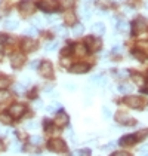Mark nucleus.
I'll use <instances>...</instances> for the list:
<instances>
[{
  "label": "nucleus",
  "mask_w": 148,
  "mask_h": 156,
  "mask_svg": "<svg viewBox=\"0 0 148 156\" xmlns=\"http://www.w3.org/2000/svg\"><path fill=\"white\" fill-rule=\"evenodd\" d=\"M18 9H19V13H21L22 16H30V15H33L34 11H36V3L31 2V0H24V2L19 3Z\"/></svg>",
  "instance_id": "1"
},
{
  "label": "nucleus",
  "mask_w": 148,
  "mask_h": 156,
  "mask_svg": "<svg viewBox=\"0 0 148 156\" xmlns=\"http://www.w3.org/2000/svg\"><path fill=\"white\" fill-rule=\"evenodd\" d=\"M58 6H59L58 0H42L39 3V8L45 12H53V11L58 9Z\"/></svg>",
  "instance_id": "2"
},
{
  "label": "nucleus",
  "mask_w": 148,
  "mask_h": 156,
  "mask_svg": "<svg viewBox=\"0 0 148 156\" xmlns=\"http://www.w3.org/2000/svg\"><path fill=\"white\" fill-rule=\"evenodd\" d=\"M49 149L53 152H58V153H64V152H67V144L59 138H53L49 141Z\"/></svg>",
  "instance_id": "3"
},
{
  "label": "nucleus",
  "mask_w": 148,
  "mask_h": 156,
  "mask_svg": "<svg viewBox=\"0 0 148 156\" xmlns=\"http://www.w3.org/2000/svg\"><path fill=\"white\" fill-rule=\"evenodd\" d=\"M39 72L43 77H52L53 76V67H52V64L49 61H43L39 66Z\"/></svg>",
  "instance_id": "4"
},
{
  "label": "nucleus",
  "mask_w": 148,
  "mask_h": 156,
  "mask_svg": "<svg viewBox=\"0 0 148 156\" xmlns=\"http://www.w3.org/2000/svg\"><path fill=\"white\" fill-rule=\"evenodd\" d=\"M124 103L129 106L130 108H141L144 106V101H142V98H139V97L136 95H129L124 98Z\"/></svg>",
  "instance_id": "5"
},
{
  "label": "nucleus",
  "mask_w": 148,
  "mask_h": 156,
  "mask_svg": "<svg viewBox=\"0 0 148 156\" xmlns=\"http://www.w3.org/2000/svg\"><path fill=\"white\" fill-rule=\"evenodd\" d=\"M24 62H25V55L24 54L16 52V54H13L12 57H11V66H12L13 69H19V67H22Z\"/></svg>",
  "instance_id": "6"
},
{
  "label": "nucleus",
  "mask_w": 148,
  "mask_h": 156,
  "mask_svg": "<svg viewBox=\"0 0 148 156\" xmlns=\"http://www.w3.org/2000/svg\"><path fill=\"white\" fill-rule=\"evenodd\" d=\"M24 112H25V107L22 104H12V106L9 107V115L12 116L13 119L21 118V116L24 115Z\"/></svg>",
  "instance_id": "7"
},
{
  "label": "nucleus",
  "mask_w": 148,
  "mask_h": 156,
  "mask_svg": "<svg viewBox=\"0 0 148 156\" xmlns=\"http://www.w3.org/2000/svg\"><path fill=\"white\" fill-rule=\"evenodd\" d=\"M86 46L90 49V51H99L101 46H102V42H101L99 39H96V37L89 36L86 39Z\"/></svg>",
  "instance_id": "8"
},
{
  "label": "nucleus",
  "mask_w": 148,
  "mask_h": 156,
  "mask_svg": "<svg viewBox=\"0 0 148 156\" xmlns=\"http://www.w3.org/2000/svg\"><path fill=\"white\" fill-rule=\"evenodd\" d=\"M116 120H117V123L124 125V126H127L129 123L133 122V119H132L129 115H126L124 112H117V113H116Z\"/></svg>",
  "instance_id": "9"
},
{
  "label": "nucleus",
  "mask_w": 148,
  "mask_h": 156,
  "mask_svg": "<svg viewBox=\"0 0 148 156\" xmlns=\"http://www.w3.org/2000/svg\"><path fill=\"white\" fill-rule=\"evenodd\" d=\"M68 122H70V116H68L65 112H58V113H56L55 123H56L58 126H65V125H68Z\"/></svg>",
  "instance_id": "10"
},
{
  "label": "nucleus",
  "mask_w": 148,
  "mask_h": 156,
  "mask_svg": "<svg viewBox=\"0 0 148 156\" xmlns=\"http://www.w3.org/2000/svg\"><path fill=\"white\" fill-rule=\"evenodd\" d=\"M89 69H90V66H89V64L77 62V64H74L70 70H71V73H74V74H83V73L89 72Z\"/></svg>",
  "instance_id": "11"
},
{
  "label": "nucleus",
  "mask_w": 148,
  "mask_h": 156,
  "mask_svg": "<svg viewBox=\"0 0 148 156\" xmlns=\"http://www.w3.org/2000/svg\"><path fill=\"white\" fill-rule=\"evenodd\" d=\"M21 48L24 52H33L37 48V42H34L33 39H24L21 43Z\"/></svg>",
  "instance_id": "12"
},
{
  "label": "nucleus",
  "mask_w": 148,
  "mask_h": 156,
  "mask_svg": "<svg viewBox=\"0 0 148 156\" xmlns=\"http://www.w3.org/2000/svg\"><path fill=\"white\" fill-rule=\"evenodd\" d=\"M136 140H138V137H136L135 134H127V135H124L120 138V146H130V144H135Z\"/></svg>",
  "instance_id": "13"
},
{
  "label": "nucleus",
  "mask_w": 148,
  "mask_h": 156,
  "mask_svg": "<svg viewBox=\"0 0 148 156\" xmlns=\"http://www.w3.org/2000/svg\"><path fill=\"white\" fill-rule=\"evenodd\" d=\"M74 54L79 55V57H83L87 54V46L83 45V43H76L74 45Z\"/></svg>",
  "instance_id": "14"
},
{
  "label": "nucleus",
  "mask_w": 148,
  "mask_h": 156,
  "mask_svg": "<svg viewBox=\"0 0 148 156\" xmlns=\"http://www.w3.org/2000/svg\"><path fill=\"white\" fill-rule=\"evenodd\" d=\"M92 31L96 36H102L105 33V25H104V23H95V24L92 25Z\"/></svg>",
  "instance_id": "15"
},
{
  "label": "nucleus",
  "mask_w": 148,
  "mask_h": 156,
  "mask_svg": "<svg viewBox=\"0 0 148 156\" xmlns=\"http://www.w3.org/2000/svg\"><path fill=\"white\" fill-rule=\"evenodd\" d=\"M145 25H147V24H145V21H144L142 18H138L135 23H133V31H135V33H138V31L144 30V28H145Z\"/></svg>",
  "instance_id": "16"
},
{
  "label": "nucleus",
  "mask_w": 148,
  "mask_h": 156,
  "mask_svg": "<svg viewBox=\"0 0 148 156\" xmlns=\"http://www.w3.org/2000/svg\"><path fill=\"white\" fill-rule=\"evenodd\" d=\"M132 89H133L132 85H129V83H122L117 86V91L120 94H129V92H132Z\"/></svg>",
  "instance_id": "17"
},
{
  "label": "nucleus",
  "mask_w": 148,
  "mask_h": 156,
  "mask_svg": "<svg viewBox=\"0 0 148 156\" xmlns=\"http://www.w3.org/2000/svg\"><path fill=\"white\" fill-rule=\"evenodd\" d=\"M18 25H19V23L16 20H8V21H5V28L6 30H16Z\"/></svg>",
  "instance_id": "18"
},
{
  "label": "nucleus",
  "mask_w": 148,
  "mask_h": 156,
  "mask_svg": "<svg viewBox=\"0 0 148 156\" xmlns=\"http://www.w3.org/2000/svg\"><path fill=\"white\" fill-rule=\"evenodd\" d=\"M83 33H85V25H83V24H76V25H74V30H73L74 36H76V37L83 36Z\"/></svg>",
  "instance_id": "19"
},
{
  "label": "nucleus",
  "mask_w": 148,
  "mask_h": 156,
  "mask_svg": "<svg viewBox=\"0 0 148 156\" xmlns=\"http://www.w3.org/2000/svg\"><path fill=\"white\" fill-rule=\"evenodd\" d=\"M37 33H39V30H37V27H36V25H33V27H28V28H27V30L24 31V34H25V36H30V37L37 36Z\"/></svg>",
  "instance_id": "20"
},
{
  "label": "nucleus",
  "mask_w": 148,
  "mask_h": 156,
  "mask_svg": "<svg viewBox=\"0 0 148 156\" xmlns=\"http://www.w3.org/2000/svg\"><path fill=\"white\" fill-rule=\"evenodd\" d=\"M11 98V92L6 89H0V103H5Z\"/></svg>",
  "instance_id": "21"
},
{
  "label": "nucleus",
  "mask_w": 148,
  "mask_h": 156,
  "mask_svg": "<svg viewBox=\"0 0 148 156\" xmlns=\"http://www.w3.org/2000/svg\"><path fill=\"white\" fill-rule=\"evenodd\" d=\"M12 119H13V118L11 116V115H9V112H8V113H3V115H0V120H2L5 125H9V123L12 122Z\"/></svg>",
  "instance_id": "22"
},
{
  "label": "nucleus",
  "mask_w": 148,
  "mask_h": 156,
  "mask_svg": "<svg viewBox=\"0 0 148 156\" xmlns=\"http://www.w3.org/2000/svg\"><path fill=\"white\" fill-rule=\"evenodd\" d=\"M65 23L67 24H74L76 23V15L73 12H67L65 13Z\"/></svg>",
  "instance_id": "23"
},
{
  "label": "nucleus",
  "mask_w": 148,
  "mask_h": 156,
  "mask_svg": "<svg viewBox=\"0 0 148 156\" xmlns=\"http://www.w3.org/2000/svg\"><path fill=\"white\" fill-rule=\"evenodd\" d=\"M9 79L8 77H5V76H0V89H5L6 86H9Z\"/></svg>",
  "instance_id": "24"
},
{
  "label": "nucleus",
  "mask_w": 148,
  "mask_h": 156,
  "mask_svg": "<svg viewBox=\"0 0 148 156\" xmlns=\"http://www.w3.org/2000/svg\"><path fill=\"white\" fill-rule=\"evenodd\" d=\"M13 89H15V92L16 94H24V85L22 83H15L13 85Z\"/></svg>",
  "instance_id": "25"
},
{
  "label": "nucleus",
  "mask_w": 148,
  "mask_h": 156,
  "mask_svg": "<svg viewBox=\"0 0 148 156\" xmlns=\"http://www.w3.org/2000/svg\"><path fill=\"white\" fill-rule=\"evenodd\" d=\"M71 156H89V150L85 149V150H76L71 153Z\"/></svg>",
  "instance_id": "26"
},
{
  "label": "nucleus",
  "mask_w": 148,
  "mask_h": 156,
  "mask_svg": "<svg viewBox=\"0 0 148 156\" xmlns=\"http://www.w3.org/2000/svg\"><path fill=\"white\" fill-rule=\"evenodd\" d=\"M117 77L126 79V77H129V72H127V70H119V72H117Z\"/></svg>",
  "instance_id": "27"
},
{
  "label": "nucleus",
  "mask_w": 148,
  "mask_h": 156,
  "mask_svg": "<svg viewBox=\"0 0 148 156\" xmlns=\"http://www.w3.org/2000/svg\"><path fill=\"white\" fill-rule=\"evenodd\" d=\"M132 79H133V80H135L138 85H142V83H144V79H142V76H141V74H138V73H135V74H133V77H132Z\"/></svg>",
  "instance_id": "28"
},
{
  "label": "nucleus",
  "mask_w": 148,
  "mask_h": 156,
  "mask_svg": "<svg viewBox=\"0 0 148 156\" xmlns=\"http://www.w3.org/2000/svg\"><path fill=\"white\" fill-rule=\"evenodd\" d=\"M73 3H74V0H62L61 6L62 8H65V9H68L70 6H73Z\"/></svg>",
  "instance_id": "29"
},
{
  "label": "nucleus",
  "mask_w": 148,
  "mask_h": 156,
  "mask_svg": "<svg viewBox=\"0 0 148 156\" xmlns=\"http://www.w3.org/2000/svg\"><path fill=\"white\" fill-rule=\"evenodd\" d=\"M55 33L59 34V36H67V30H65L64 27H56V28H55Z\"/></svg>",
  "instance_id": "30"
},
{
  "label": "nucleus",
  "mask_w": 148,
  "mask_h": 156,
  "mask_svg": "<svg viewBox=\"0 0 148 156\" xmlns=\"http://www.w3.org/2000/svg\"><path fill=\"white\" fill-rule=\"evenodd\" d=\"M30 141H31V144H40L42 143V137L40 135H33L30 138Z\"/></svg>",
  "instance_id": "31"
},
{
  "label": "nucleus",
  "mask_w": 148,
  "mask_h": 156,
  "mask_svg": "<svg viewBox=\"0 0 148 156\" xmlns=\"http://www.w3.org/2000/svg\"><path fill=\"white\" fill-rule=\"evenodd\" d=\"M117 28H119L120 31H126V30H127V23H124V21H120V23L117 24Z\"/></svg>",
  "instance_id": "32"
},
{
  "label": "nucleus",
  "mask_w": 148,
  "mask_h": 156,
  "mask_svg": "<svg viewBox=\"0 0 148 156\" xmlns=\"http://www.w3.org/2000/svg\"><path fill=\"white\" fill-rule=\"evenodd\" d=\"M37 122H34V120H30L28 123H27V129H37Z\"/></svg>",
  "instance_id": "33"
},
{
  "label": "nucleus",
  "mask_w": 148,
  "mask_h": 156,
  "mask_svg": "<svg viewBox=\"0 0 148 156\" xmlns=\"http://www.w3.org/2000/svg\"><path fill=\"white\" fill-rule=\"evenodd\" d=\"M102 116H104L105 119H110L111 118V112L107 107H102Z\"/></svg>",
  "instance_id": "34"
},
{
  "label": "nucleus",
  "mask_w": 148,
  "mask_h": 156,
  "mask_svg": "<svg viewBox=\"0 0 148 156\" xmlns=\"http://www.w3.org/2000/svg\"><path fill=\"white\" fill-rule=\"evenodd\" d=\"M56 46H58V42H52L49 45H46L45 49H46V51H53V49H56Z\"/></svg>",
  "instance_id": "35"
},
{
  "label": "nucleus",
  "mask_w": 148,
  "mask_h": 156,
  "mask_svg": "<svg viewBox=\"0 0 148 156\" xmlns=\"http://www.w3.org/2000/svg\"><path fill=\"white\" fill-rule=\"evenodd\" d=\"M43 125H45V129H46V131H50V129H52V122H50V120L45 119L43 120Z\"/></svg>",
  "instance_id": "36"
},
{
  "label": "nucleus",
  "mask_w": 148,
  "mask_h": 156,
  "mask_svg": "<svg viewBox=\"0 0 148 156\" xmlns=\"http://www.w3.org/2000/svg\"><path fill=\"white\" fill-rule=\"evenodd\" d=\"M39 64H40V61H31V62H30V69H31V70H36V69H39Z\"/></svg>",
  "instance_id": "37"
},
{
  "label": "nucleus",
  "mask_w": 148,
  "mask_h": 156,
  "mask_svg": "<svg viewBox=\"0 0 148 156\" xmlns=\"http://www.w3.org/2000/svg\"><path fill=\"white\" fill-rule=\"evenodd\" d=\"M56 108H59V104H58V103H53V104L48 106V112H53V110H56Z\"/></svg>",
  "instance_id": "38"
},
{
  "label": "nucleus",
  "mask_w": 148,
  "mask_h": 156,
  "mask_svg": "<svg viewBox=\"0 0 148 156\" xmlns=\"http://www.w3.org/2000/svg\"><path fill=\"white\" fill-rule=\"evenodd\" d=\"M33 24L36 25V27H40V25L43 24V23H42V20H40L39 16H36V18H33Z\"/></svg>",
  "instance_id": "39"
},
{
  "label": "nucleus",
  "mask_w": 148,
  "mask_h": 156,
  "mask_svg": "<svg viewBox=\"0 0 148 156\" xmlns=\"http://www.w3.org/2000/svg\"><path fill=\"white\" fill-rule=\"evenodd\" d=\"M111 156H130V153H127V152H116Z\"/></svg>",
  "instance_id": "40"
},
{
  "label": "nucleus",
  "mask_w": 148,
  "mask_h": 156,
  "mask_svg": "<svg viewBox=\"0 0 148 156\" xmlns=\"http://www.w3.org/2000/svg\"><path fill=\"white\" fill-rule=\"evenodd\" d=\"M65 88H67L68 91H71V92L76 91V85H73V83H65Z\"/></svg>",
  "instance_id": "41"
},
{
  "label": "nucleus",
  "mask_w": 148,
  "mask_h": 156,
  "mask_svg": "<svg viewBox=\"0 0 148 156\" xmlns=\"http://www.w3.org/2000/svg\"><path fill=\"white\" fill-rule=\"evenodd\" d=\"M116 146V143H108V144H105L104 147H102V150H110L111 147H114Z\"/></svg>",
  "instance_id": "42"
},
{
  "label": "nucleus",
  "mask_w": 148,
  "mask_h": 156,
  "mask_svg": "<svg viewBox=\"0 0 148 156\" xmlns=\"http://www.w3.org/2000/svg\"><path fill=\"white\" fill-rule=\"evenodd\" d=\"M12 150H13V152H19V144H18V143H13L12 144Z\"/></svg>",
  "instance_id": "43"
},
{
  "label": "nucleus",
  "mask_w": 148,
  "mask_h": 156,
  "mask_svg": "<svg viewBox=\"0 0 148 156\" xmlns=\"http://www.w3.org/2000/svg\"><path fill=\"white\" fill-rule=\"evenodd\" d=\"M68 137H70V138L73 140L74 143H76V137H74V132H73V131H68Z\"/></svg>",
  "instance_id": "44"
},
{
  "label": "nucleus",
  "mask_w": 148,
  "mask_h": 156,
  "mask_svg": "<svg viewBox=\"0 0 148 156\" xmlns=\"http://www.w3.org/2000/svg\"><path fill=\"white\" fill-rule=\"evenodd\" d=\"M56 21V16H48V23H55Z\"/></svg>",
  "instance_id": "45"
},
{
  "label": "nucleus",
  "mask_w": 148,
  "mask_h": 156,
  "mask_svg": "<svg viewBox=\"0 0 148 156\" xmlns=\"http://www.w3.org/2000/svg\"><path fill=\"white\" fill-rule=\"evenodd\" d=\"M61 62H62V64H64V66H68V64H70V61L67 60V58H62V60H61Z\"/></svg>",
  "instance_id": "46"
},
{
  "label": "nucleus",
  "mask_w": 148,
  "mask_h": 156,
  "mask_svg": "<svg viewBox=\"0 0 148 156\" xmlns=\"http://www.w3.org/2000/svg\"><path fill=\"white\" fill-rule=\"evenodd\" d=\"M6 12H8L6 9H0V18H2V16H5V15H6Z\"/></svg>",
  "instance_id": "47"
},
{
  "label": "nucleus",
  "mask_w": 148,
  "mask_h": 156,
  "mask_svg": "<svg viewBox=\"0 0 148 156\" xmlns=\"http://www.w3.org/2000/svg\"><path fill=\"white\" fill-rule=\"evenodd\" d=\"M34 106H36L37 108H39V107H42V101H40V100H37L36 103H34Z\"/></svg>",
  "instance_id": "48"
},
{
  "label": "nucleus",
  "mask_w": 148,
  "mask_h": 156,
  "mask_svg": "<svg viewBox=\"0 0 148 156\" xmlns=\"http://www.w3.org/2000/svg\"><path fill=\"white\" fill-rule=\"evenodd\" d=\"M68 52H70V49L67 48V49H64V51H62V54H64V55H68Z\"/></svg>",
  "instance_id": "49"
},
{
  "label": "nucleus",
  "mask_w": 148,
  "mask_h": 156,
  "mask_svg": "<svg viewBox=\"0 0 148 156\" xmlns=\"http://www.w3.org/2000/svg\"><path fill=\"white\" fill-rule=\"evenodd\" d=\"M3 57H5V55H3V49L0 48V61L3 60Z\"/></svg>",
  "instance_id": "50"
},
{
  "label": "nucleus",
  "mask_w": 148,
  "mask_h": 156,
  "mask_svg": "<svg viewBox=\"0 0 148 156\" xmlns=\"http://www.w3.org/2000/svg\"><path fill=\"white\" fill-rule=\"evenodd\" d=\"M120 51H122L120 46H116V48H114V52H120Z\"/></svg>",
  "instance_id": "51"
},
{
  "label": "nucleus",
  "mask_w": 148,
  "mask_h": 156,
  "mask_svg": "<svg viewBox=\"0 0 148 156\" xmlns=\"http://www.w3.org/2000/svg\"><path fill=\"white\" fill-rule=\"evenodd\" d=\"M139 156H148V150H144V153H141Z\"/></svg>",
  "instance_id": "52"
},
{
  "label": "nucleus",
  "mask_w": 148,
  "mask_h": 156,
  "mask_svg": "<svg viewBox=\"0 0 148 156\" xmlns=\"http://www.w3.org/2000/svg\"><path fill=\"white\" fill-rule=\"evenodd\" d=\"M2 150H3V143L0 141V152H2Z\"/></svg>",
  "instance_id": "53"
},
{
  "label": "nucleus",
  "mask_w": 148,
  "mask_h": 156,
  "mask_svg": "<svg viewBox=\"0 0 148 156\" xmlns=\"http://www.w3.org/2000/svg\"><path fill=\"white\" fill-rule=\"evenodd\" d=\"M3 132H5V131H3V129H2V128H0V134H3Z\"/></svg>",
  "instance_id": "54"
},
{
  "label": "nucleus",
  "mask_w": 148,
  "mask_h": 156,
  "mask_svg": "<svg viewBox=\"0 0 148 156\" xmlns=\"http://www.w3.org/2000/svg\"><path fill=\"white\" fill-rule=\"evenodd\" d=\"M147 88H148V82H147Z\"/></svg>",
  "instance_id": "55"
},
{
  "label": "nucleus",
  "mask_w": 148,
  "mask_h": 156,
  "mask_svg": "<svg viewBox=\"0 0 148 156\" xmlns=\"http://www.w3.org/2000/svg\"><path fill=\"white\" fill-rule=\"evenodd\" d=\"M37 156H39V155H37Z\"/></svg>",
  "instance_id": "56"
}]
</instances>
